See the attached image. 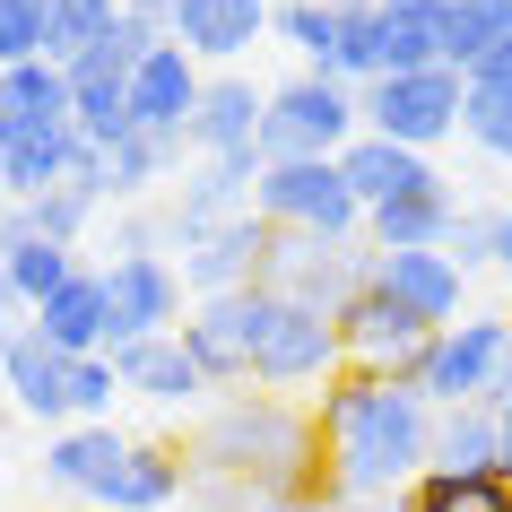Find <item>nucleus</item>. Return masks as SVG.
Returning <instances> with one entry per match:
<instances>
[{
    "mask_svg": "<svg viewBox=\"0 0 512 512\" xmlns=\"http://www.w3.org/2000/svg\"><path fill=\"white\" fill-rule=\"evenodd\" d=\"M322 495L330 504H391L434 469V408L400 374L339 365L322 382Z\"/></svg>",
    "mask_w": 512,
    "mask_h": 512,
    "instance_id": "obj_1",
    "label": "nucleus"
},
{
    "mask_svg": "<svg viewBox=\"0 0 512 512\" xmlns=\"http://www.w3.org/2000/svg\"><path fill=\"white\" fill-rule=\"evenodd\" d=\"M191 469L226 486H261L296 512H330L322 495V426L287 408L278 391H235L209 408V426L191 434Z\"/></svg>",
    "mask_w": 512,
    "mask_h": 512,
    "instance_id": "obj_2",
    "label": "nucleus"
},
{
    "mask_svg": "<svg viewBox=\"0 0 512 512\" xmlns=\"http://www.w3.org/2000/svg\"><path fill=\"white\" fill-rule=\"evenodd\" d=\"M252 209L270 217L278 235H313V243H356L365 235V200L348 191L339 157H270Z\"/></svg>",
    "mask_w": 512,
    "mask_h": 512,
    "instance_id": "obj_3",
    "label": "nucleus"
},
{
    "mask_svg": "<svg viewBox=\"0 0 512 512\" xmlns=\"http://www.w3.org/2000/svg\"><path fill=\"white\" fill-rule=\"evenodd\" d=\"M504 365H512V313H469V322L434 330L400 382H408L426 408H469V400L486 408V391H495Z\"/></svg>",
    "mask_w": 512,
    "mask_h": 512,
    "instance_id": "obj_4",
    "label": "nucleus"
},
{
    "mask_svg": "<svg viewBox=\"0 0 512 512\" xmlns=\"http://www.w3.org/2000/svg\"><path fill=\"white\" fill-rule=\"evenodd\" d=\"M339 365H348L339 322L313 313V304H296V296H278V287H261V322H252V382H261V391H304V382H330Z\"/></svg>",
    "mask_w": 512,
    "mask_h": 512,
    "instance_id": "obj_5",
    "label": "nucleus"
},
{
    "mask_svg": "<svg viewBox=\"0 0 512 512\" xmlns=\"http://www.w3.org/2000/svg\"><path fill=\"white\" fill-rule=\"evenodd\" d=\"M356 131H365V96L348 79L296 70L287 87H270V131H261L270 157H339Z\"/></svg>",
    "mask_w": 512,
    "mask_h": 512,
    "instance_id": "obj_6",
    "label": "nucleus"
},
{
    "mask_svg": "<svg viewBox=\"0 0 512 512\" xmlns=\"http://www.w3.org/2000/svg\"><path fill=\"white\" fill-rule=\"evenodd\" d=\"M460 105H469V79L460 70H400V79H374L365 87V131L382 139H400V148H417L426 157L434 139H452L460 131Z\"/></svg>",
    "mask_w": 512,
    "mask_h": 512,
    "instance_id": "obj_7",
    "label": "nucleus"
},
{
    "mask_svg": "<svg viewBox=\"0 0 512 512\" xmlns=\"http://www.w3.org/2000/svg\"><path fill=\"white\" fill-rule=\"evenodd\" d=\"M105 296H113V348L183 330V270H174L165 252H113L105 261Z\"/></svg>",
    "mask_w": 512,
    "mask_h": 512,
    "instance_id": "obj_8",
    "label": "nucleus"
},
{
    "mask_svg": "<svg viewBox=\"0 0 512 512\" xmlns=\"http://www.w3.org/2000/svg\"><path fill=\"white\" fill-rule=\"evenodd\" d=\"M365 278H374V243H313V235H287V252H278L270 287L339 322V313L365 296Z\"/></svg>",
    "mask_w": 512,
    "mask_h": 512,
    "instance_id": "obj_9",
    "label": "nucleus"
},
{
    "mask_svg": "<svg viewBox=\"0 0 512 512\" xmlns=\"http://www.w3.org/2000/svg\"><path fill=\"white\" fill-rule=\"evenodd\" d=\"M278 252H287V235L252 209V217L217 226L209 243H191V252H183V287H200V296H243V287H270Z\"/></svg>",
    "mask_w": 512,
    "mask_h": 512,
    "instance_id": "obj_10",
    "label": "nucleus"
},
{
    "mask_svg": "<svg viewBox=\"0 0 512 512\" xmlns=\"http://www.w3.org/2000/svg\"><path fill=\"white\" fill-rule=\"evenodd\" d=\"M261 165H270V157H200V174H191V183L174 191V209H165V235H174V243L191 252V243H209L217 226L252 217Z\"/></svg>",
    "mask_w": 512,
    "mask_h": 512,
    "instance_id": "obj_11",
    "label": "nucleus"
},
{
    "mask_svg": "<svg viewBox=\"0 0 512 512\" xmlns=\"http://www.w3.org/2000/svg\"><path fill=\"white\" fill-rule=\"evenodd\" d=\"M200 87H209V70L165 35L157 53L131 70V122L148 139H165V148H183V139H191V113H200Z\"/></svg>",
    "mask_w": 512,
    "mask_h": 512,
    "instance_id": "obj_12",
    "label": "nucleus"
},
{
    "mask_svg": "<svg viewBox=\"0 0 512 512\" xmlns=\"http://www.w3.org/2000/svg\"><path fill=\"white\" fill-rule=\"evenodd\" d=\"M374 287L400 313H417L426 330L469 322V270H460L452 252H374Z\"/></svg>",
    "mask_w": 512,
    "mask_h": 512,
    "instance_id": "obj_13",
    "label": "nucleus"
},
{
    "mask_svg": "<svg viewBox=\"0 0 512 512\" xmlns=\"http://www.w3.org/2000/svg\"><path fill=\"white\" fill-rule=\"evenodd\" d=\"M261 131H270V87H252L243 70H217L191 113V148L200 157H270Z\"/></svg>",
    "mask_w": 512,
    "mask_h": 512,
    "instance_id": "obj_14",
    "label": "nucleus"
},
{
    "mask_svg": "<svg viewBox=\"0 0 512 512\" xmlns=\"http://www.w3.org/2000/svg\"><path fill=\"white\" fill-rule=\"evenodd\" d=\"M426 339H434V330L417 322V313H400L374 278H365V296L339 313V348H348V365H365V374H408Z\"/></svg>",
    "mask_w": 512,
    "mask_h": 512,
    "instance_id": "obj_15",
    "label": "nucleus"
},
{
    "mask_svg": "<svg viewBox=\"0 0 512 512\" xmlns=\"http://www.w3.org/2000/svg\"><path fill=\"white\" fill-rule=\"evenodd\" d=\"M270 18H278V0H183L165 35H174L200 70H235V61L252 53V35H270Z\"/></svg>",
    "mask_w": 512,
    "mask_h": 512,
    "instance_id": "obj_16",
    "label": "nucleus"
},
{
    "mask_svg": "<svg viewBox=\"0 0 512 512\" xmlns=\"http://www.w3.org/2000/svg\"><path fill=\"white\" fill-rule=\"evenodd\" d=\"M252 322H261V287L243 296H200V313L183 322V348L209 382H252Z\"/></svg>",
    "mask_w": 512,
    "mask_h": 512,
    "instance_id": "obj_17",
    "label": "nucleus"
},
{
    "mask_svg": "<svg viewBox=\"0 0 512 512\" xmlns=\"http://www.w3.org/2000/svg\"><path fill=\"white\" fill-rule=\"evenodd\" d=\"M339 174H348V191L365 200V209H382V200H417V191H443L434 157H417V148H400V139H382V131H356L348 148H339Z\"/></svg>",
    "mask_w": 512,
    "mask_h": 512,
    "instance_id": "obj_18",
    "label": "nucleus"
},
{
    "mask_svg": "<svg viewBox=\"0 0 512 512\" xmlns=\"http://www.w3.org/2000/svg\"><path fill=\"white\" fill-rule=\"evenodd\" d=\"M0 374H9V400L27 408V417H44V426L70 417V356H61L35 322H18L0 339Z\"/></svg>",
    "mask_w": 512,
    "mask_h": 512,
    "instance_id": "obj_19",
    "label": "nucleus"
},
{
    "mask_svg": "<svg viewBox=\"0 0 512 512\" xmlns=\"http://www.w3.org/2000/svg\"><path fill=\"white\" fill-rule=\"evenodd\" d=\"M183 486H191V452H174V443H131L87 504L96 512H165Z\"/></svg>",
    "mask_w": 512,
    "mask_h": 512,
    "instance_id": "obj_20",
    "label": "nucleus"
},
{
    "mask_svg": "<svg viewBox=\"0 0 512 512\" xmlns=\"http://www.w3.org/2000/svg\"><path fill=\"white\" fill-rule=\"evenodd\" d=\"M79 113V87L61 61H18L0 70V139H27V131H70Z\"/></svg>",
    "mask_w": 512,
    "mask_h": 512,
    "instance_id": "obj_21",
    "label": "nucleus"
},
{
    "mask_svg": "<svg viewBox=\"0 0 512 512\" xmlns=\"http://www.w3.org/2000/svg\"><path fill=\"white\" fill-rule=\"evenodd\" d=\"M113 356V374H122V391H139V400H157V408H183L209 391V374L191 365L183 348V330H165V339H131V348H105Z\"/></svg>",
    "mask_w": 512,
    "mask_h": 512,
    "instance_id": "obj_22",
    "label": "nucleus"
},
{
    "mask_svg": "<svg viewBox=\"0 0 512 512\" xmlns=\"http://www.w3.org/2000/svg\"><path fill=\"white\" fill-rule=\"evenodd\" d=\"M35 330H44L61 356H105V348H113V296H105V270H79L53 304H44V313H35Z\"/></svg>",
    "mask_w": 512,
    "mask_h": 512,
    "instance_id": "obj_23",
    "label": "nucleus"
},
{
    "mask_svg": "<svg viewBox=\"0 0 512 512\" xmlns=\"http://www.w3.org/2000/svg\"><path fill=\"white\" fill-rule=\"evenodd\" d=\"M452 217H460L452 191L382 200V209H365V243H374V252H443V243H452Z\"/></svg>",
    "mask_w": 512,
    "mask_h": 512,
    "instance_id": "obj_24",
    "label": "nucleus"
},
{
    "mask_svg": "<svg viewBox=\"0 0 512 512\" xmlns=\"http://www.w3.org/2000/svg\"><path fill=\"white\" fill-rule=\"evenodd\" d=\"M0 270H9V304L18 313H44L79 278V252L70 243H44V235H0Z\"/></svg>",
    "mask_w": 512,
    "mask_h": 512,
    "instance_id": "obj_25",
    "label": "nucleus"
},
{
    "mask_svg": "<svg viewBox=\"0 0 512 512\" xmlns=\"http://www.w3.org/2000/svg\"><path fill=\"white\" fill-rule=\"evenodd\" d=\"M122 452H131V434H113V426H61L53 443H44V478H53L61 495H96Z\"/></svg>",
    "mask_w": 512,
    "mask_h": 512,
    "instance_id": "obj_26",
    "label": "nucleus"
},
{
    "mask_svg": "<svg viewBox=\"0 0 512 512\" xmlns=\"http://www.w3.org/2000/svg\"><path fill=\"white\" fill-rule=\"evenodd\" d=\"M434 469H452V478H486V469H504V443H495V408H434Z\"/></svg>",
    "mask_w": 512,
    "mask_h": 512,
    "instance_id": "obj_27",
    "label": "nucleus"
},
{
    "mask_svg": "<svg viewBox=\"0 0 512 512\" xmlns=\"http://www.w3.org/2000/svg\"><path fill=\"white\" fill-rule=\"evenodd\" d=\"M400 512H512V478H504V469H486V478L426 469V478L400 495Z\"/></svg>",
    "mask_w": 512,
    "mask_h": 512,
    "instance_id": "obj_28",
    "label": "nucleus"
},
{
    "mask_svg": "<svg viewBox=\"0 0 512 512\" xmlns=\"http://www.w3.org/2000/svg\"><path fill=\"white\" fill-rule=\"evenodd\" d=\"M96 217V191L61 183L44 191V200H9V217H0V235H44V243H79V226Z\"/></svg>",
    "mask_w": 512,
    "mask_h": 512,
    "instance_id": "obj_29",
    "label": "nucleus"
},
{
    "mask_svg": "<svg viewBox=\"0 0 512 512\" xmlns=\"http://www.w3.org/2000/svg\"><path fill=\"white\" fill-rule=\"evenodd\" d=\"M504 35H512V0H452L443 9V70H469Z\"/></svg>",
    "mask_w": 512,
    "mask_h": 512,
    "instance_id": "obj_30",
    "label": "nucleus"
},
{
    "mask_svg": "<svg viewBox=\"0 0 512 512\" xmlns=\"http://www.w3.org/2000/svg\"><path fill=\"white\" fill-rule=\"evenodd\" d=\"M391 70V27H382V9L365 0V9H339V79L365 96V87Z\"/></svg>",
    "mask_w": 512,
    "mask_h": 512,
    "instance_id": "obj_31",
    "label": "nucleus"
},
{
    "mask_svg": "<svg viewBox=\"0 0 512 512\" xmlns=\"http://www.w3.org/2000/svg\"><path fill=\"white\" fill-rule=\"evenodd\" d=\"M270 35H278V44H296V53H304V70L339 79V9H313V0H278Z\"/></svg>",
    "mask_w": 512,
    "mask_h": 512,
    "instance_id": "obj_32",
    "label": "nucleus"
},
{
    "mask_svg": "<svg viewBox=\"0 0 512 512\" xmlns=\"http://www.w3.org/2000/svg\"><path fill=\"white\" fill-rule=\"evenodd\" d=\"M122 18H131L122 0H53V44H44V61H61V70H70V61L96 53Z\"/></svg>",
    "mask_w": 512,
    "mask_h": 512,
    "instance_id": "obj_33",
    "label": "nucleus"
},
{
    "mask_svg": "<svg viewBox=\"0 0 512 512\" xmlns=\"http://www.w3.org/2000/svg\"><path fill=\"white\" fill-rule=\"evenodd\" d=\"M165 165H174V148L148 139V131H131L122 148H105V200H139V191H157Z\"/></svg>",
    "mask_w": 512,
    "mask_h": 512,
    "instance_id": "obj_34",
    "label": "nucleus"
},
{
    "mask_svg": "<svg viewBox=\"0 0 512 512\" xmlns=\"http://www.w3.org/2000/svg\"><path fill=\"white\" fill-rule=\"evenodd\" d=\"M460 139L486 148L495 165H512V87H469V105H460Z\"/></svg>",
    "mask_w": 512,
    "mask_h": 512,
    "instance_id": "obj_35",
    "label": "nucleus"
},
{
    "mask_svg": "<svg viewBox=\"0 0 512 512\" xmlns=\"http://www.w3.org/2000/svg\"><path fill=\"white\" fill-rule=\"evenodd\" d=\"M44 44H53V0H0V70L44 61Z\"/></svg>",
    "mask_w": 512,
    "mask_h": 512,
    "instance_id": "obj_36",
    "label": "nucleus"
},
{
    "mask_svg": "<svg viewBox=\"0 0 512 512\" xmlns=\"http://www.w3.org/2000/svg\"><path fill=\"white\" fill-rule=\"evenodd\" d=\"M113 356H70V426H113Z\"/></svg>",
    "mask_w": 512,
    "mask_h": 512,
    "instance_id": "obj_37",
    "label": "nucleus"
},
{
    "mask_svg": "<svg viewBox=\"0 0 512 512\" xmlns=\"http://www.w3.org/2000/svg\"><path fill=\"white\" fill-rule=\"evenodd\" d=\"M443 252H452L460 270H486V261H495V209H460V217H452V243H443Z\"/></svg>",
    "mask_w": 512,
    "mask_h": 512,
    "instance_id": "obj_38",
    "label": "nucleus"
},
{
    "mask_svg": "<svg viewBox=\"0 0 512 512\" xmlns=\"http://www.w3.org/2000/svg\"><path fill=\"white\" fill-rule=\"evenodd\" d=\"M460 79H469V87H512V35H504V44H486V53L469 61Z\"/></svg>",
    "mask_w": 512,
    "mask_h": 512,
    "instance_id": "obj_39",
    "label": "nucleus"
},
{
    "mask_svg": "<svg viewBox=\"0 0 512 512\" xmlns=\"http://www.w3.org/2000/svg\"><path fill=\"white\" fill-rule=\"evenodd\" d=\"M486 408H495V443H504V478H512V365L495 374V391H486Z\"/></svg>",
    "mask_w": 512,
    "mask_h": 512,
    "instance_id": "obj_40",
    "label": "nucleus"
},
{
    "mask_svg": "<svg viewBox=\"0 0 512 512\" xmlns=\"http://www.w3.org/2000/svg\"><path fill=\"white\" fill-rule=\"evenodd\" d=\"M122 9H131V18H148V27H174V9H183V0H122Z\"/></svg>",
    "mask_w": 512,
    "mask_h": 512,
    "instance_id": "obj_41",
    "label": "nucleus"
},
{
    "mask_svg": "<svg viewBox=\"0 0 512 512\" xmlns=\"http://www.w3.org/2000/svg\"><path fill=\"white\" fill-rule=\"evenodd\" d=\"M495 270H512V209H495Z\"/></svg>",
    "mask_w": 512,
    "mask_h": 512,
    "instance_id": "obj_42",
    "label": "nucleus"
},
{
    "mask_svg": "<svg viewBox=\"0 0 512 512\" xmlns=\"http://www.w3.org/2000/svg\"><path fill=\"white\" fill-rule=\"evenodd\" d=\"M313 9H365V0H313Z\"/></svg>",
    "mask_w": 512,
    "mask_h": 512,
    "instance_id": "obj_43",
    "label": "nucleus"
},
{
    "mask_svg": "<svg viewBox=\"0 0 512 512\" xmlns=\"http://www.w3.org/2000/svg\"><path fill=\"white\" fill-rule=\"evenodd\" d=\"M0 304H9V270H0Z\"/></svg>",
    "mask_w": 512,
    "mask_h": 512,
    "instance_id": "obj_44",
    "label": "nucleus"
}]
</instances>
